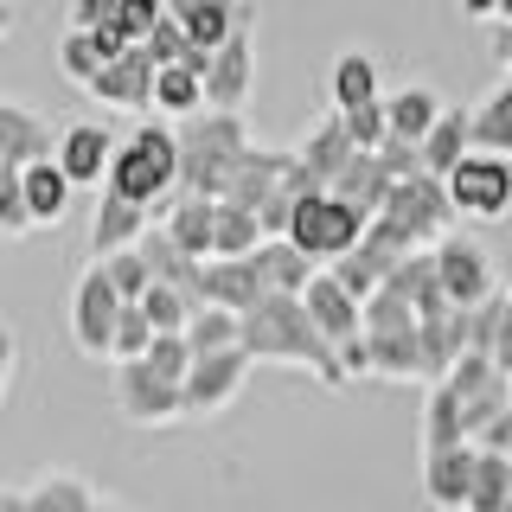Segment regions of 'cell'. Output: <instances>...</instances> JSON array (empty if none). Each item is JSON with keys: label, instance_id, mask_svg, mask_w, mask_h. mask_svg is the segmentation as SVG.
I'll return each mask as SVG.
<instances>
[{"label": "cell", "instance_id": "obj_53", "mask_svg": "<svg viewBox=\"0 0 512 512\" xmlns=\"http://www.w3.org/2000/svg\"><path fill=\"white\" fill-rule=\"evenodd\" d=\"M500 20H506V26H512V0H500Z\"/></svg>", "mask_w": 512, "mask_h": 512}, {"label": "cell", "instance_id": "obj_25", "mask_svg": "<svg viewBox=\"0 0 512 512\" xmlns=\"http://www.w3.org/2000/svg\"><path fill=\"white\" fill-rule=\"evenodd\" d=\"M468 154H474V109H442V122L429 128V141H423V173L448 180Z\"/></svg>", "mask_w": 512, "mask_h": 512}, {"label": "cell", "instance_id": "obj_38", "mask_svg": "<svg viewBox=\"0 0 512 512\" xmlns=\"http://www.w3.org/2000/svg\"><path fill=\"white\" fill-rule=\"evenodd\" d=\"M32 231V212H26V167L0 160V237H26Z\"/></svg>", "mask_w": 512, "mask_h": 512}, {"label": "cell", "instance_id": "obj_39", "mask_svg": "<svg viewBox=\"0 0 512 512\" xmlns=\"http://www.w3.org/2000/svg\"><path fill=\"white\" fill-rule=\"evenodd\" d=\"M141 314L154 320V333H186V327H192V314H199V301L180 295V288H167V282H154V288H148V301H141Z\"/></svg>", "mask_w": 512, "mask_h": 512}, {"label": "cell", "instance_id": "obj_42", "mask_svg": "<svg viewBox=\"0 0 512 512\" xmlns=\"http://www.w3.org/2000/svg\"><path fill=\"white\" fill-rule=\"evenodd\" d=\"M154 320L141 314V308H122V327H116V352H109V365H135V359H148L154 352Z\"/></svg>", "mask_w": 512, "mask_h": 512}, {"label": "cell", "instance_id": "obj_17", "mask_svg": "<svg viewBox=\"0 0 512 512\" xmlns=\"http://www.w3.org/2000/svg\"><path fill=\"white\" fill-rule=\"evenodd\" d=\"M109 160H116V135L103 122H77L58 135V167L71 173V186H109Z\"/></svg>", "mask_w": 512, "mask_h": 512}, {"label": "cell", "instance_id": "obj_41", "mask_svg": "<svg viewBox=\"0 0 512 512\" xmlns=\"http://www.w3.org/2000/svg\"><path fill=\"white\" fill-rule=\"evenodd\" d=\"M340 122H346V135H352V148H359V154H378L384 141H391V109H384V103L340 109Z\"/></svg>", "mask_w": 512, "mask_h": 512}, {"label": "cell", "instance_id": "obj_31", "mask_svg": "<svg viewBox=\"0 0 512 512\" xmlns=\"http://www.w3.org/2000/svg\"><path fill=\"white\" fill-rule=\"evenodd\" d=\"M26 500H32V512H96V506H103V500L90 493V480L71 474V468H45V474L26 487Z\"/></svg>", "mask_w": 512, "mask_h": 512}, {"label": "cell", "instance_id": "obj_46", "mask_svg": "<svg viewBox=\"0 0 512 512\" xmlns=\"http://www.w3.org/2000/svg\"><path fill=\"white\" fill-rule=\"evenodd\" d=\"M474 448H480V455H512V410H506V416H493V423L474 436Z\"/></svg>", "mask_w": 512, "mask_h": 512}, {"label": "cell", "instance_id": "obj_35", "mask_svg": "<svg viewBox=\"0 0 512 512\" xmlns=\"http://www.w3.org/2000/svg\"><path fill=\"white\" fill-rule=\"evenodd\" d=\"M263 244H269L263 218H256L250 205H231V199H218V256H256Z\"/></svg>", "mask_w": 512, "mask_h": 512}, {"label": "cell", "instance_id": "obj_14", "mask_svg": "<svg viewBox=\"0 0 512 512\" xmlns=\"http://www.w3.org/2000/svg\"><path fill=\"white\" fill-rule=\"evenodd\" d=\"M154 224H160L154 205H135V199H122V192H103V199H96V218H90V263H103V256H116V250H135Z\"/></svg>", "mask_w": 512, "mask_h": 512}, {"label": "cell", "instance_id": "obj_16", "mask_svg": "<svg viewBox=\"0 0 512 512\" xmlns=\"http://www.w3.org/2000/svg\"><path fill=\"white\" fill-rule=\"evenodd\" d=\"M474 468H480V448H442V455H423V500L436 512H468L474 493Z\"/></svg>", "mask_w": 512, "mask_h": 512}, {"label": "cell", "instance_id": "obj_37", "mask_svg": "<svg viewBox=\"0 0 512 512\" xmlns=\"http://www.w3.org/2000/svg\"><path fill=\"white\" fill-rule=\"evenodd\" d=\"M512 506V455H480L468 512H506Z\"/></svg>", "mask_w": 512, "mask_h": 512}, {"label": "cell", "instance_id": "obj_24", "mask_svg": "<svg viewBox=\"0 0 512 512\" xmlns=\"http://www.w3.org/2000/svg\"><path fill=\"white\" fill-rule=\"evenodd\" d=\"M391 186H397V180H391V167H384L378 154H352V167H346L327 192H333V199H346L359 218H378L384 199H391Z\"/></svg>", "mask_w": 512, "mask_h": 512}, {"label": "cell", "instance_id": "obj_33", "mask_svg": "<svg viewBox=\"0 0 512 512\" xmlns=\"http://www.w3.org/2000/svg\"><path fill=\"white\" fill-rule=\"evenodd\" d=\"M205 109V71H192V64H160L154 77V116H199Z\"/></svg>", "mask_w": 512, "mask_h": 512}, {"label": "cell", "instance_id": "obj_10", "mask_svg": "<svg viewBox=\"0 0 512 512\" xmlns=\"http://www.w3.org/2000/svg\"><path fill=\"white\" fill-rule=\"evenodd\" d=\"M436 269H442V288H448V301H455L461 314L480 308V301H493V295H506L500 276H493L487 244H474V237H461V231H448L436 244Z\"/></svg>", "mask_w": 512, "mask_h": 512}, {"label": "cell", "instance_id": "obj_45", "mask_svg": "<svg viewBox=\"0 0 512 512\" xmlns=\"http://www.w3.org/2000/svg\"><path fill=\"white\" fill-rule=\"evenodd\" d=\"M96 26H122V0H71V32H96Z\"/></svg>", "mask_w": 512, "mask_h": 512}, {"label": "cell", "instance_id": "obj_30", "mask_svg": "<svg viewBox=\"0 0 512 512\" xmlns=\"http://www.w3.org/2000/svg\"><path fill=\"white\" fill-rule=\"evenodd\" d=\"M474 148L512 160V77H500V84L474 103Z\"/></svg>", "mask_w": 512, "mask_h": 512}, {"label": "cell", "instance_id": "obj_27", "mask_svg": "<svg viewBox=\"0 0 512 512\" xmlns=\"http://www.w3.org/2000/svg\"><path fill=\"white\" fill-rule=\"evenodd\" d=\"M442 448H468V410H461L455 384H429L423 404V455H442Z\"/></svg>", "mask_w": 512, "mask_h": 512}, {"label": "cell", "instance_id": "obj_29", "mask_svg": "<svg viewBox=\"0 0 512 512\" xmlns=\"http://www.w3.org/2000/svg\"><path fill=\"white\" fill-rule=\"evenodd\" d=\"M256 263H263L269 295H308V282L320 276V263H314V256H301L288 237H269V244L256 250Z\"/></svg>", "mask_w": 512, "mask_h": 512}, {"label": "cell", "instance_id": "obj_20", "mask_svg": "<svg viewBox=\"0 0 512 512\" xmlns=\"http://www.w3.org/2000/svg\"><path fill=\"white\" fill-rule=\"evenodd\" d=\"M71 199H77V186H71V173L58 167V154H52V160H32V167H26V212H32V231H58V224L71 218Z\"/></svg>", "mask_w": 512, "mask_h": 512}, {"label": "cell", "instance_id": "obj_2", "mask_svg": "<svg viewBox=\"0 0 512 512\" xmlns=\"http://www.w3.org/2000/svg\"><path fill=\"white\" fill-rule=\"evenodd\" d=\"M180 128V192L186 199H224L237 180V167L250 160V128L244 116H218V109H199V116L173 122Z\"/></svg>", "mask_w": 512, "mask_h": 512}, {"label": "cell", "instance_id": "obj_4", "mask_svg": "<svg viewBox=\"0 0 512 512\" xmlns=\"http://www.w3.org/2000/svg\"><path fill=\"white\" fill-rule=\"evenodd\" d=\"M365 231H372V218H359L346 199H333V192H314V199H301L295 224H288V244L333 269V263H346V256L365 244Z\"/></svg>", "mask_w": 512, "mask_h": 512}, {"label": "cell", "instance_id": "obj_23", "mask_svg": "<svg viewBox=\"0 0 512 512\" xmlns=\"http://www.w3.org/2000/svg\"><path fill=\"white\" fill-rule=\"evenodd\" d=\"M295 154H301V167H308L320 186H333V180H340V173L352 167V154H359V148H352V135H346L340 109H333L327 122H314L308 135H301V148H295Z\"/></svg>", "mask_w": 512, "mask_h": 512}, {"label": "cell", "instance_id": "obj_15", "mask_svg": "<svg viewBox=\"0 0 512 512\" xmlns=\"http://www.w3.org/2000/svg\"><path fill=\"white\" fill-rule=\"evenodd\" d=\"M154 77H160L154 52H148V45H128L116 64H103V77L90 84V96L109 103V109H135V116H141V109H154Z\"/></svg>", "mask_w": 512, "mask_h": 512}, {"label": "cell", "instance_id": "obj_40", "mask_svg": "<svg viewBox=\"0 0 512 512\" xmlns=\"http://www.w3.org/2000/svg\"><path fill=\"white\" fill-rule=\"evenodd\" d=\"M58 64H64V77H71L77 90H90L96 77H103V52H96V39L90 32H64V45H58Z\"/></svg>", "mask_w": 512, "mask_h": 512}, {"label": "cell", "instance_id": "obj_49", "mask_svg": "<svg viewBox=\"0 0 512 512\" xmlns=\"http://www.w3.org/2000/svg\"><path fill=\"white\" fill-rule=\"evenodd\" d=\"M493 64L512 77V26H506V20H493Z\"/></svg>", "mask_w": 512, "mask_h": 512}, {"label": "cell", "instance_id": "obj_36", "mask_svg": "<svg viewBox=\"0 0 512 512\" xmlns=\"http://www.w3.org/2000/svg\"><path fill=\"white\" fill-rule=\"evenodd\" d=\"M96 269L109 276V288H116V295L128 301V308H141V301H148V288H154V269H148V256H141V244H135V250H116V256H103Z\"/></svg>", "mask_w": 512, "mask_h": 512}, {"label": "cell", "instance_id": "obj_50", "mask_svg": "<svg viewBox=\"0 0 512 512\" xmlns=\"http://www.w3.org/2000/svg\"><path fill=\"white\" fill-rule=\"evenodd\" d=\"M461 13L468 20H500V0H461Z\"/></svg>", "mask_w": 512, "mask_h": 512}, {"label": "cell", "instance_id": "obj_54", "mask_svg": "<svg viewBox=\"0 0 512 512\" xmlns=\"http://www.w3.org/2000/svg\"><path fill=\"white\" fill-rule=\"evenodd\" d=\"M96 512H128V506H116V500H103V506H96Z\"/></svg>", "mask_w": 512, "mask_h": 512}, {"label": "cell", "instance_id": "obj_9", "mask_svg": "<svg viewBox=\"0 0 512 512\" xmlns=\"http://www.w3.org/2000/svg\"><path fill=\"white\" fill-rule=\"evenodd\" d=\"M448 199H455V212L461 218H474V224H500L512 212V160L500 154H468L455 173H448Z\"/></svg>", "mask_w": 512, "mask_h": 512}, {"label": "cell", "instance_id": "obj_48", "mask_svg": "<svg viewBox=\"0 0 512 512\" xmlns=\"http://www.w3.org/2000/svg\"><path fill=\"white\" fill-rule=\"evenodd\" d=\"M493 359H500V372L512 378V295L500 301V340H493Z\"/></svg>", "mask_w": 512, "mask_h": 512}, {"label": "cell", "instance_id": "obj_55", "mask_svg": "<svg viewBox=\"0 0 512 512\" xmlns=\"http://www.w3.org/2000/svg\"><path fill=\"white\" fill-rule=\"evenodd\" d=\"M506 512H512V506H506Z\"/></svg>", "mask_w": 512, "mask_h": 512}, {"label": "cell", "instance_id": "obj_34", "mask_svg": "<svg viewBox=\"0 0 512 512\" xmlns=\"http://www.w3.org/2000/svg\"><path fill=\"white\" fill-rule=\"evenodd\" d=\"M192 359H212V352H237L244 346V314H224V308H199L186 327Z\"/></svg>", "mask_w": 512, "mask_h": 512}, {"label": "cell", "instance_id": "obj_51", "mask_svg": "<svg viewBox=\"0 0 512 512\" xmlns=\"http://www.w3.org/2000/svg\"><path fill=\"white\" fill-rule=\"evenodd\" d=\"M0 512H32V500H26V487H0Z\"/></svg>", "mask_w": 512, "mask_h": 512}, {"label": "cell", "instance_id": "obj_11", "mask_svg": "<svg viewBox=\"0 0 512 512\" xmlns=\"http://www.w3.org/2000/svg\"><path fill=\"white\" fill-rule=\"evenodd\" d=\"M301 308H308V320H314L320 333H327V346L340 352V359H346L352 346H365V301H352V295H346V282L333 276V269H320V276L308 282Z\"/></svg>", "mask_w": 512, "mask_h": 512}, {"label": "cell", "instance_id": "obj_1", "mask_svg": "<svg viewBox=\"0 0 512 512\" xmlns=\"http://www.w3.org/2000/svg\"><path fill=\"white\" fill-rule=\"evenodd\" d=\"M244 352L250 365H295V372H308L314 384H327V391H346V359L327 346V333L308 320L301 308V295H269L256 301L244 314Z\"/></svg>", "mask_w": 512, "mask_h": 512}, {"label": "cell", "instance_id": "obj_12", "mask_svg": "<svg viewBox=\"0 0 512 512\" xmlns=\"http://www.w3.org/2000/svg\"><path fill=\"white\" fill-rule=\"evenodd\" d=\"M250 352L237 346V352H212V359H199L192 365V378H186V416H224L244 397V384H250Z\"/></svg>", "mask_w": 512, "mask_h": 512}, {"label": "cell", "instance_id": "obj_43", "mask_svg": "<svg viewBox=\"0 0 512 512\" xmlns=\"http://www.w3.org/2000/svg\"><path fill=\"white\" fill-rule=\"evenodd\" d=\"M148 365H154V378H167V384H180L186 391V378H192V346H186V333H160L154 352H148Z\"/></svg>", "mask_w": 512, "mask_h": 512}, {"label": "cell", "instance_id": "obj_3", "mask_svg": "<svg viewBox=\"0 0 512 512\" xmlns=\"http://www.w3.org/2000/svg\"><path fill=\"white\" fill-rule=\"evenodd\" d=\"M103 192H122V199H135V205L167 212V205L180 199V128L141 122L116 148V160H109V186Z\"/></svg>", "mask_w": 512, "mask_h": 512}, {"label": "cell", "instance_id": "obj_5", "mask_svg": "<svg viewBox=\"0 0 512 512\" xmlns=\"http://www.w3.org/2000/svg\"><path fill=\"white\" fill-rule=\"evenodd\" d=\"M378 218H391L397 231L410 237V244H423V250H436L448 231H455V199H448V180H436V173H410V180H397L391 186V199H384V212Z\"/></svg>", "mask_w": 512, "mask_h": 512}, {"label": "cell", "instance_id": "obj_6", "mask_svg": "<svg viewBox=\"0 0 512 512\" xmlns=\"http://www.w3.org/2000/svg\"><path fill=\"white\" fill-rule=\"evenodd\" d=\"M122 308H128V301L116 295V288H109V276H103V269L90 263L84 276H77V288H71V346L84 352V359H96V365H103L109 352H116Z\"/></svg>", "mask_w": 512, "mask_h": 512}, {"label": "cell", "instance_id": "obj_8", "mask_svg": "<svg viewBox=\"0 0 512 512\" xmlns=\"http://www.w3.org/2000/svg\"><path fill=\"white\" fill-rule=\"evenodd\" d=\"M250 90H256V7L212 52V71H205V109H218V116H244Z\"/></svg>", "mask_w": 512, "mask_h": 512}, {"label": "cell", "instance_id": "obj_47", "mask_svg": "<svg viewBox=\"0 0 512 512\" xmlns=\"http://www.w3.org/2000/svg\"><path fill=\"white\" fill-rule=\"evenodd\" d=\"M13 365H20V340H13V327H0V404L13 391Z\"/></svg>", "mask_w": 512, "mask_h": 512}, {"label": "cell", "instance_id": "obj_21", "mask_svg": "<svg viewBox=\"0 0 512 512\" xmlns=\"http://www.w3.org/2000/svg\"><path fill=\"white\" fill-rule=\"evenodd\" d=\"M52 128H45L39 109L26 103H7L0 96V160H13V167H32V160H52Z\"/></svg>", "mask_w": 512, "mask_h": 512}, {"label": "cell", "instance_id": "obj_7", "mask_svg": "<svg viewBox=\"0 0 512 512\" xmlns=\"http://www.w3.org/2000/svg\"><path fill=\"white\" fill-rule=\"evenodd\" d=\"M109 397H116V416H122V423H135V429H167V423H180V416H186V391H180V384H167V378H154L148 359L116 365Z\"/></svg>", "mask_w": 512, "mask_h": 512}, {"label": "cell", "instance_id": "obj_18", "mask_svg": "<svg viewBox=\"0 0 512 512\" xmlns=\"http://www.w3.org/2000/svg\"><path fill=\"white\" fill-rule=\"evenodd\" d=\"M250 7H256V0H167V20H180L186 39L199 45V52H218Z\"/></svg>", "mask_w": 512, "mask_h": 512}, {"label": "cell", "instance_id": "obj_19", "mask_svg": "<svg viewBox=\"0 0 512 512\" xmlns=\"http://www.w3.org/2000/svg\"><path fill=\"white\" fill-rule=\"evenodd\" d=\"M160 224H167V237L180 244L192 263H212L218 256V199H173L167 212H160Z\"/></svg>", "mask_w": 512, "mask_h": 512}, {"label": "cell", "instance_id": "obj_28", "mask_svg": "<svg viewBox=\"0 0 512 512\" xmlns=\"http://www.w3.org/2000/svg\"><path fill=\"white\" fill-rule=\"evenodd\" d=\"M141 256H148V269H154V282H167V288H180V295H192L199 301V269L205 263H192V256L167 237V224H154L148 237H141ZM205 308V301H199Z\"/></svg>", "mask_w": 512, "mask_h": 512}, {"label": "cell", "instance_id": "obj_13", "mask_svg": "<svg viewBox=\"0 0 512 512\" xmlns=\"http://www.w3.org/2000/svg\"><path fill=\"white\" fill-rule=\"evenodd\" d=\"M199 301L205 308H224V314H250L256 301H269L263 263L256 256H212L199 269Z\"/></svg>", "mask_w": 512, "mask_h": 512}, {"label": "cell", "instance_id": "obj_22", "mask_svg": "<svg viewBox=\"0 0 512 512\" xmlns=\"http://www.w3.org/2000/svg\"><path fill=\"white\" fill-rule=\"evenodd\" d=\"M288 167H295V148H250V160L237 167V180H231V192H224V199L263 212V205L276 199V186L288 180Z\"/></svg>", "mask_w": 512, "mask_h": 512}, {"label": "cell", "instance_id": "obj_44", "mask_svg": "<svg viewBox=\"0 0 512 512\" xmlns=\"http://www.w3.org/2000/svg\"><path fill=\"white\" fill-rule=\"evenodd\" d=\"M160 20H167V0H122V32L135 45H148L160 32Z\"/></svg>", "mask_w": 512, "mask_h": 512}, {"label": "cell", "instance_id": "obj_52", "mask_svg": "<svg viewBox=\"0 0 512 512\" xmlns=\"http://www.w3.org/2000/svg\"><path fill=\"white\" fill-rule=\"evenodd\" d=\"M7 32H13V7H7V0H0V39H7Z\"/></svg>", "mask_w": 512, "mask_h": 512}, {"label": "cell", "instance_id": "obj_26", "mask_svg": "<svg viewBox=\"0 0 512 512\" xmlns=\"http://www.w3.org/2000/svg\"><path fill=\"white\" fill-rule=\"evenodd\" d=\"M384 109H391V141H410V148H423L429 141V128L442 122V96L429 90V84H404L397 96H384Z\"/></svg>", "mask_w": 512, "mask_h": 512}, {"label": "cell", "instance_id": "obj_32", "mask_svg": "<svg viewBox=\"0 0 512 512\" xmlns=\"http://www.w3.org/2000/svg\"><path fill=\"white\" fill-rule=\"evenodd\" d=\"M333 109H365V103H384L378 96V58L372 52H340L333 58Z\"/></svg>", "mask_w": 512, "mask_h": 512}]
</instances>
